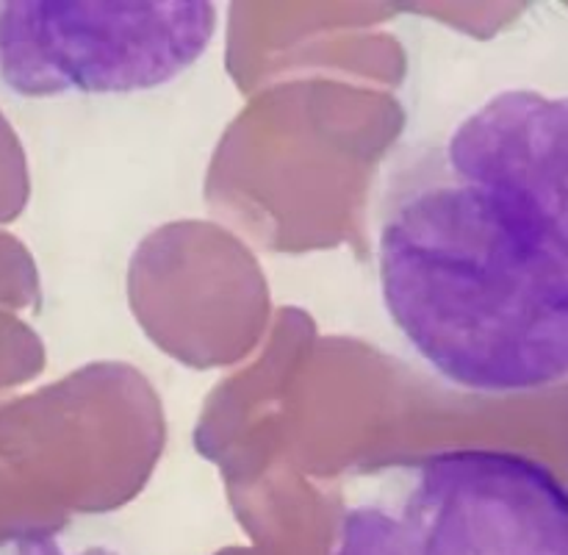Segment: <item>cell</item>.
Masks as SVG:
<instances>
[{
	"mask_svg": "<svg viewBox=\"0 0 568 555\" xmlns=\"http://www.w3.org/2000/svg\"><path fill=\"white\" fill-rule=\"evenodd\" d=\"M336 555H568V492L530 455L442 450L349 505Z\"/></svg>",
	"mask_w": 568,
	"mask_h": 555,
	"instance_id": "7a4b0ae2",
	"label": "cell"
},
{
	"mask_svg": "<svg viewBox=\"0 0 568 555\" xmlns=\"http://www.w3.org/2000/svg\"><path fill=\"white\" fill-rule=\"evenodd\" d=\"M381 303L430 372L475 394L568 381V94L503 89L377 211Z\"/></svg>",
	"mask_w": 568,
	"mask_h": 555,
	"instance_id": "6da1fadb",
	"label": "cell"
},
{
	"mask_svg": "<svg viewBox=\"0 0 568 555\" xmlns=\"http://www.w3.org/2000/svg\"><path fill=\"white\" fill-rule=\"evenodd\" d=\"M216 31L209 0H9L0 83L26 100L150 92L186 75Z\"/></svg>",
	"mask_w": 568,
	"mask_h": 555,
	"instance_id": "3957f363",
	"label": "cell"
}]
</instances>
